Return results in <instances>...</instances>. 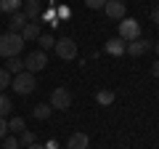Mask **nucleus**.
Here are the masks:
<instances>
[{
	"mask_svg": "<svg viewBox=\"0 0 159 149\" xmlns=\"http://www.w3.org/2000/svg\"><path fill=\"white\" fill-rule=\"evenodd\" d=\"M117 37H122L125 43H130V40H138L141 37V24L135 22V19H119V35Z\"/></svg>",
	"mask_w": 159,
	"mask_h": 149,
	"instance_id": "20e7f679",
	"label": "nucleus"
},
{
	"mask_svg": "<svg viewBox=\"0 0 159 149\" xmlns=\"http://www.w3.org/2000/svg\"><path fill=\"white\" fill-rule=\"evenodd\" d=\"M45 149H58V141H53V138H51V141L45 144Z\"/></svg>",
	"mask_w": 159,
	"mask_h": 149,
	"instance_id": "c756f323",
	"label": "nucleus"
},
{
	"mask_svg": "<svg viewBox=\"0 0 159 149\" xmlns=\"http://www.w3.org/2000/svg\"><path fill=\"white\" fill-rule=\"evenodd\" d=\"M56 13H58V22H61V19H69V16H72V8H69V6H58Z\"/></svg>",
	"mask_w": 159,
	"mask_h": 149,
	"instance_id": "a878e982",
	"label": "nucleus"
},
{
	"mask_svg": "<svg viewBox=\"0 0 159 149\" xmlns=\"http://www.w3.org/2000/svg\"><path fill=\"white\" fill-rule=\"evenodd\" d=\"M53 51H56L58 59H64V61H72V59H77V43H74L72 37H58L56 46H53Z\"/></svg>",
	"mask_w": 159,
	"mask_h": 149,
	"instance_id": "7ed1b4c3",
	"label": "nucleus"
},
{
	"mask_svg": "<svg viewBox=\"0 0 159 149\" xmlns=\"http://www.w3.org/2000/svg\"><path fill=\"white\" fill-rule=\"evenodd\" d=\"M27 149H45V147H40V144H29Z\"/></svg>",
	"mask_w": 159,
	"mask_h": 149,
	"instance_id": "7c9ffc66",
	"label": "nucleus"
},
{
	"mask_svg": "<svg viewBox=\"0 0 159 149\" xmlns=\"http://www.w3.org/2000/svg\"><path fill=\"white\" fill-rule=\"evenodd\" d=\"M151 74H154V77H159V59L151 64Z\"/></svg>",
	"mask_w": 159,
	"mask_h": 149,
	"instance_id": "c85d7f7f",
	"label": "nucleus"
},
{
	"mask_svg": "<svg viewBox=\"0 0 159 149\" xmlns=\"http://www.w3.org/2000/svg\"><path fill=\"white\" fill-rule=\"evenodd\" d=\"M19 147H21V144H19V138L8 133V136H6V144H3V149H19Z\"/></svg>",
	"mask_w": 159,
	"mask_h": 149,
	"instance_id": "b1692460",
	"label": "nucleus"
},
{
	"mask_svg": "<svg viewBox=\"0 0 159 149\" xmlns=\"http://www.w3.org/2000/svg\"><path fill=\"white\" fill-rule=\"evenodd\" d=\"M51 107H53V109H61V112H66V109L72 107V93H69L66 88H56V91L51 93Z\"/></svg>",
	"mask_w": 159,
	"mask_h": 149,
	"instance_id": "423d86ee",
	"label": "nucleus"
},
{
	"mask_svg": "<svg viewBox=\"0 0 159 149\" xmlns=\"http://www.w3.org/2000/svg\"><path fill=\"white\" fill-rule=\"evenodd\" d=\"M11 80H13V74L8 72L6 67H3V69H0V93H3V91H6L8 85H11Z\"/></svg>",
	"mask_w": 159,
	"mask_h": 149,
	"instance_id": "412c9836",
	"label": "nucleus"
},
{
	"mask_svg": "<svg viewBox=\"0 0 159 149\" xmlns=\"http://www.w3.org/2000/svg\"><path fill=\"white\" fill-rule=\"evenodd\" d=\"M21 6H24V0H0V13H16V11H21Z\"/></svg>",
	"mask_w": 159,
	"mask_h": 149,
	"instance_id": "4468645a",
	"label": "nucleus"
},
{
	"mask_svg": "<svg viewBox=\"0 0 159 149\" xmlns=\"http://www.w3.org/2000/svg\"><path fill=\"white\" fill-rule=\"evenodd\" d=\"M85 6H88V8H93V11H103L106 0H85Z\"/></svg>",
	"mask_w": 159,
	"mask_h": 149,
	"instance_id": "393cba45",
	"label": "nucleus"
},
{
	"mask_svg": "<svg viewBox=\"0 0 159 149\" xmlns=\"http://www.w3.org/2000/svg\"><path fill=\"white\" fill-rule=\"evenodd\" d=\"M103 11H106L109 19H125L127 16V6L122 3V0H106Z\"/></svg>",
	"mask_w": 159,
	"mask_h": 149,
	"instance_id": "0eeeda50",
	"label": "nucleus"
},
{
	"mask_svg": "<svg viewBox=\"0 0 159 149\" xmlns=\"http://www.w3.org/2000/svg\"><path fill=\"white\" fill-rule=\"evenodd\" d=\"M19 35L24 37V43H27V40H37L40 35H43V29H40V22H27V24H24V29H21Z\"/></svg>",
	"mask_w": 159,
	"mask_h": 149,
	"instance_id": "9b49d317",
	"label": "nucleus"
},
{
	"mask_svg": "<svg viewBox=\"0 0 159 149\" xmlns=\"http://www.w3.org/2000/svg\"><path fill=\"white\" fill-rule=\"evenodd\" d=\"M90 147V138H88V133H72L66 141V149H88Z\"/></svg>",
	"mask_w": 159,
	"mask_h": 149,
	"instance_id": "f8f14e48",
	"label": "nucleus"
},
{
	"mask_svg": "<svg viewBox=\"0 0 159 149\" xmlns=\"http://www.w3.org/2000/svg\"><path fill=\"white\" fill-rule=\"evenodd\" d=\"M151 22H154V24H159V6H154V8H151Z\"/></svg>",
	"mask_w": 159,
	"mask_h": 149,
	"instance_id": "cd10ccee",
	"label": "nucleus"
},
{
	"mask_svg": "<svg viewBox=\"0 0 159 149\" xmlns=\"http://www.w3.org/2000/svg\"><path fill=\"white\" fill-rule=\"evenodd\" d=\"M11 109H13L11 99H8L6 93H0V117H6V115H11Z\"/></svg>",
	"mask_w": 159,
	"mask_h": 149,
	"instance_id": "aec40b11",
	"label": "nucleus"
},
{
	"mask_svg": "<svg viewBox=\"0 0 159 149\" xmlns=\"http://www.w3.org/2000/svg\"><path fill=\"white\" fill-rule=\"evenodd\" d=\"M8 131L11 133H21L24 131V120L21 117H11V120H8Z\"/></svg>",
	"mask_w": 159,
	"mask_h": 149,
	"instance_id": "4be33fe9",
	"label": "nucleus"
},
{
	"mask_svg": "<svg viewBox=\"0 0 159 149\" xmlns=\"http://www.w3.org/2000/svg\"><path fill=\"white\" fill-rule=\"evenodd\" d=\"M6 69H8L11 74L24 72V59H21V56H11V59H6Z\"/></svg>",
	"mask_w": 159,
	"mask_h": 149,
	"instance_id": "2eb2a0df",
	"label": "nucleus"
},
{
	"mask_svg": "<svg viewBox=\"0 0 159 149\" xmlns=\"http://www.w3.org/2000/svg\"><path fill=\"white\" fill-rule=\"evenodd\" d=\"M51 112H53V107H48V104H37V107L32 109V115L37 117V120H48V117H51Z\"/></svg>",
	"mask_w": 159,
	"mask_h": 149,
	"instance_id": "a211bd4d",
	"label": "nucleus"
},
{
	"mask_svg": "<svg viewBox=\"0 0 159 149\" xmlns=\"http://www.w3.org/2000/svg\"><path fill=\"white\" fill-rule=\"evenodd\" d=\"M11 88L19 93V96H29V93L37 88V80H34V74L32 72H19V74H13V80H11Z\"/></svg>",
	"mask_w": 159,
	"mask_h": 149,
	"instance_id": "f03ea898",
	"label": "nucleus"
},
{
	"mask_svg": "<svg viewBox=\"0 0 159 149\" xmlns=\"http://www.w3.org/2000/svg\"><path fill=\"white\" fill-rule=\"evenodd\" d=\"M27 22H29V19L24 16V11H16V13H11V22H8V32H21Z\"/></svg>",
	"mask_w": 159,
	"mask_h": 149,
	"instance_id": "ddd939ff",
	"label": "nucleus"
},
{
	"mask_svg": "<svg viewBox=\"0 0 159 149\" xmlns=\"http://www.w3.org/2000/svg\"><path fill=\"white\" fill-rule=\"evenodd\" d=\"M154 48H157V53H159V40H157V43H154Z\"/></svg>",
	"mask_w": 159,
	"mask_h": 149,
	"instance_id": "2f4dec72",
	"label": "nucleus"
},
{
	"mask_svg": "<svg viewBox=\"0 0 159 149\" xmlns=\"http://www.w3.org/2000/svg\"><path fill=\"white\" fill-rule=\"evenodd\" d=\"M21 8H24V16H27L29 22H37L40 13H43V6H40V0H27Z\"/></svg>",
	"mask_w": 159,
	"mask_h": 149,
	"instance_id": "9d476101",
	"label": "nucleus"
},
{
	"mask_svg": "<svg viewBox=\"0 0 159 149\" xmlns=\"http://www.w3.org/2000/svg\"><path fill=\"white\" fill-rule=\"evenodd\" d=\"M103 51H106V53H111V56H122V53L127 51V43L122 40V37H111V40H106Z\"/></svg>",
	"mask_w": 159,
	"mask_h": 149,
	"instance_id": "1a4fd4ad",
	"label": "nucleus"
},
{
	"mask_svg": "<svg viewBox=\"0 0 159 149\" xmlns=\"http://www.w3.org/2000/svg\"><path fill=\"white\" fill-rule=\"evenodd\" d=\"M48 67V56H45V51H32V53H27V59H24V69L27 72H40V69H45Z\"/></svg>",
	"mask_w": 159,
	"mask_h": 149,
	"instance_id": "39448f33",
	"label": "nucleus"
},
{
	"mask_svg": "<svg viewBox=\"0 0 159 149\" xmlns=\"http://www.w3.org/2000/svg\"><path fill=\"white\" fill-rule=\"evenodd\" d=\"M19 144H24V147H29V144H34V133L24 128V131L19 133Z\"/></svg>",
	"mask_w": 159,
	"mask_h": 149,
	"instance_id": "5701e85b",
	"label": "nucleus"
},
{
	"mask_svg": "<svg viewBox=\"0 0 159 149\" xmlns=\"http://www.w3.org/2000/svg\"><path fill=\"white\" fill-rule=\"evenodd\" d=\"M37 43H40V51H51L53 46H56V37H53V35H48V32H43L37 37Z\"/></svg>",
	"mask_w": 159,
	"mask_h": 149,
	"instance_id": "f3484780",
	"label": "nucleus"
},
{
	"mask_svg": "<svg viewBox=\"0 0 159 149\" xmlns=\"http://www.w3.org/2000/svg\"><path fill=\"white\" fill-rule=\"evenodd\" d=\"M114 99H117V96H114V91H106V88L96 93V101L101 104V107H111V104H114Z\"/></svg>",
	"mask_w": 159,
	"mask_h": 149,
	"instance_id": "dca6fc26",
	"label": "nucleus"
},
{
	"mask_svg": "<svg viewBox=\"0 0 159 149\" xmlns=\"http://www.w3.org/2000/svg\"><path fill=\"white\" fill-rule=\"evenodd\" d=\"M40 19H43V22H51L53 27L58 24V13H56V8H53V6H48V11H43V13H40Z\"/></svg>",
	"mask_w": 159,
	"mask_h": 149,
	"instance_id": "6ab92c4d",
	"label": "nucleus"
},
{
	"mask_svg": "<svg viewBox=\"0 0 159 149\" xmlns=\"http://www.w3.org/2000/svg\"><path fill=\"white\" fill-rule=\"evenodd\" d=\"M8 133H11V131H8V120H6V117H0V138H6Z\"/></svg>",
	"mask_w": 159,
	"mask_h": 149,
	"instance_id": "bb28decb",
	"label": "nucleus"
},
{
	"mask_svg": "<svg viewBox=\"0 0 159 149\" xmlns=\"http://www.w3.org/2000/svg\"><path fill=\"white\" fill-rule=\"evenodd\" d=\"M24 51V37L19 32H6L0 35V59H11L19 56Z\"/></svg>",
	"mask_w": 159,
	"mask_h": 149,
	"instance_id": "f257e3e1",
	"label": "nucleus"
},
{
	"mask_svg": "<svg viewBox=\"0 0 159 149\" xmlns=\"http://www.w3.org/2000/svg\"><path fill=\"white\" fill-rule=\"evenodd\" d=\"M151 48H154L151 40L138 37V40H130V43H127V51H125V53H130V56H143V53H148Z\"/></svg>",
	"mask_w": 159,
	"mask_h": 149,
	"instance_id": "6e6552de",
	"label": "nucleus"
}]
</instances>
